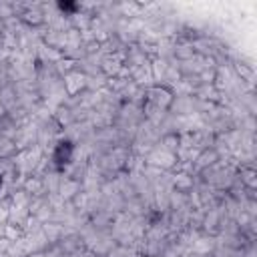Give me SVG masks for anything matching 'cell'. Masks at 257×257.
Masks as SVG:
<instances>
[{"label":"cell","instance_id":"6da1fadb","mask_svg":"<svg viewBox=\"0 0 257 257\" xmlns=\"http://www.w3.org/2000/svg\"><path fill=\"white\" fill-rule=\"evenodd\" d=\"M72 159H74V143L68 139H60L52 151V165L58 171H62L72 163Z\"/></svg>","mask_w":257,"mask_h":257}]
</instances>
